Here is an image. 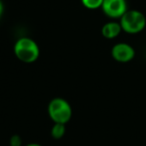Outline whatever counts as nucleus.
Here are the masks:
<instances>
[{"label": "nucleus", "mask_w": 146, "mask_h": 146, "mask_svg": "<svg viewBox=\"0 0 146 146\" xmlns=\"http://www.w3.org/2000/svg\"><path fill=\"white\" fill-rule=\"evenodd\" d=\"M14 54L24 63H33L38 59L40 49L36 42L29 37L18 39L14 45Z\"/></svg>", "instance_id": "nucleus-1"}, {"label": "nucleus", "mask_w": 146, "mask_h": 146, "mask_svg": "<svg viewBox=\"0 0 146 146\" xmlns=\"http://www.w3.org/2000/svg\"><path fill=\"white\" fill-rule=\"evenodd\" d=\"M122 31L128 34L140 33L146 26V17L142 12L135 9L127 10L120 18Z\"/></svg>", "instance_id": "nucleus-2"}, {"label": "nucleus", "mask_w": 146, "mask_h": 146, "mask_svg": "<svg viewBox=\"0 0 146 146\" xmlns=\"http://www.w3.org/2000/svg\"><path fill=\"white\" fill-rule=\"evenodd\" d=\"M48 115L54 123L66 124L72 117V108L65 99L53 98L48 104Z\"/></svg>", "instance_id": "nucleus-3"}, {"label": "nucleus", "mask_w": 146, "mask_h": 146, "mask_svg": "<svg viewBox=\"0 0 146 146\" xmlns=\"http://www.w3.org/2000/svg\"><path fill=\"white\" fill-rule=\"evenodd\" d=\"M101 9L109 18H121L127 11V3L126 0H103Z\"/></svg>", "instance_id": "nucleus-4"}, {"label": "nucleus", "mask_w": 146, "mask_h": 146, "mask_svg": "<svg viewBox=\"0 0 146 146\" xmlns=\"http://www.w3.org/2000/svg\"><path fill=\"white\" fill-rule=\"evenodd\" d=\"M111 56L114 60L121 63L131 61L135 56V50L127 43H117L111 49Z\"/></svg>", "instance_id": "nucleus-5"}, {"label": "nucleus", "mask_w": 146, "mask_h": 146, "mask_svg": "<svg viewBox=\"0 0 146 146\" xmlns=\"http://www.w3.org/2000/svg\"><path fill=\"white\" fill-rule=\"evenodd\" d=\"M121 31H122V28H121L120 23L113 22V21L105 23L101 29L102 35L107 39L116 38V37L121 33Z\"/></svg>", "instance_id": "nucleus-6"}, {"label": "nucleus", "mask_w": 146, "mask_h": 146, "mask_svg": "<svg viewBox=\"0 0 146 146\" xmlns=\"http://www.w3.org/2000/svg\"><path fill=\"white\" fill-rule=\"evenodd\" d=\"M65 134V124L62 123H54L51 128V136L53 139H61Z\"/></svg>", "instance_id": "nucleus-7"}, {"label": "nucleus", "mask_w": 146, "mask_h": 146, "mask_svg": "<svg viewBox=\"0 0 146 146\" xmlns=\"http://www.w3.org/2000/svg\"><path fill=\"white\" fill-rule=\"evenodd\" d=\"M81 2L85 8L93 10V9L101 8L103 0H81Z\"/></svg>", "instance_id": "nucleus-8"}, {"label": "nucleus", "mask_w": 146, "mask_h": 146, "mask_svg": "<svg viewBox=\"0 0 146 146\" xmlns=\"http://www.w3.org/2000/svg\"><path fill=\"white\" fill-rule=\"evenodd\" d=\"M10 146H21V139L18 135H14L11 137Z\"/></svg>", "instance_id": "nucleus-9"}, {"label": "nucleus", "mask_w": 146, "mask_h": 146, "mask_svg": "<svg viewBox=\"0 0 146 146\" xmlns=\"http://www.w3.org/2000/svg\"><path fill=\"white\" fill-rule=\"evenodd\" d=\"M3 9H4V6H3L2 1L0 0V18H1V16H2V14H3Z\"/></svg>", "instance_id": "nucleus-10"}, {"label": "nucleus", "mask_w": 146, "mask_h": 146, "mask_svg": "<svg viewBox=\"0 0 146 146\" xmlns=\"http://www.w3.org/2000/svg\"><path fill=\"white\" fill-rule=\"evenodd\" d=\"M25 146H42V145H40V144H38V143H29Z\"/></svg>", "instance_id": "nucleus-11"}]
</instances>
